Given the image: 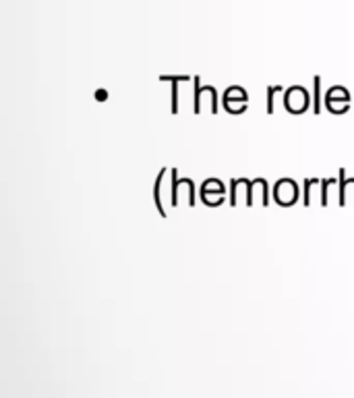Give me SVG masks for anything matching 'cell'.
Instances as JSON below:
<instances>
[]
</instances>
